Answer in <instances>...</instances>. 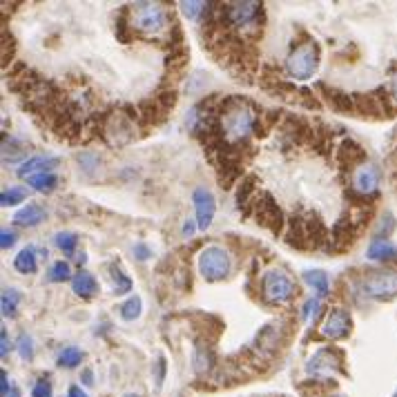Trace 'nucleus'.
<instances>
[{"label":"nucleus","mask_w":397,"mask_h":397,"mask_svg":"<svg viewBox=\"0 0 397 397\" xmlns=\"http://www.w3.org/2000/svg\"><path fill=\"white\" fill-rule=\"evenodd\" d=\"M252 125H255V112H252L246 103L241 101L228 103L221 116V128L225 139L230 143H239L243 139H248V134L252 132Z\"/></svg>","instance_id":"nucleus-1"},{"label":"nucleus","mask_w":397,"mask_h":397,"mask_svg":"<svg viewBox=\"0 0 397 397\" xmlns=\"http://www.w3.org/2000/svg\"><path fill=\"white\" fill-rule=\"evenodd\" d=\"M232 270V257L225 248L207 246L198 252V273L207 282H221L230 275Z\"/></svg>","instance_id":"nucleus-2"},{"label":"nucleus","mask_w":397,"mask_h":397,"mask_svg":"<svg viewBox=\"0 0 397 397\" xmlns=\"http://www.w3.org/2000/svg\"><path fill=\"white\" fill-rule=\"evenodd\" d=\"M359 288L371 299H395L397 297V273L395 270H373L362 277Z\"/></svg>","instance_id":"nucleus-3"},{"label":"nucleus","mask_w":397,"mask_h":397,"mask_svg":"<svg viewBox=\"0 0 397 397\" xmlns=\"http://www.w3.org/2000/svg\"><path fill=\"white\" fill-rule=\"evenodd\" d=\"M317 65H319V54L313 43H306L302 47H297L286 60L288 74L297 80H308L315 71H317Z\"/></svg>","instance_id":"nucleus-4"},{"label":"nucleus","mask_w":397,"mask_h":397,"mask_svg":"<svg viewBox=\"0 0 397 397\" xmlns=\"http://www.w3.org/2000/svg\"><path fill=\"white\" fill-rule=\"evenodd\" d=\"M264 297L270 304H286L295 297V282L282 268H273L264 275Z\"/></svg>","instance_id":"nucleus-5"},{"label":"nucleus","mask_w":397,"mask_h":397,"mask_svg":"<svg viewBox=\"0 0 397 397\" xmlns=\"http://www.w3.org/2000/svg\"><path fill=\"white\" fill-rule=\"evenodd\" d=\"M341 366L344 364H341V355L337 353V350L321 348L308 359V364H306V373L313 375V377H319V380H326V377H332V375L344 371Z\"/></svg>","instance_id":"nucleus-6"},{"label":"nucleus","mask_w":397,"mask_h":397,"mask_svg":"<svg viewBox=\"0 0 397 397\" xmlns=\"http://www.w3.org/2000/svg\"><path fill=\"white\" fill-rule=\"evenodd\" d=\"M132 25L137 27L139 32L146 34H159L166 27V14L159 5H137L132 16Z\"/></svg>","instance_id":"nucleus-7"},{"label":"nucleus","mask_w":397,"mask_h":397,"mask_svg":"<svg viewBox=\"0 0 397 397\" xmlns=\"http://www.w3.org/2000/svg\"><path fill=\"white\" fill-rule=\"evenodd\" d=\"M192 196H194L196 228H198V230H207V228H210L212 219H214V212H216L214 194L207 190V188H196Z\"/></svg>","instance_id":"nucleus-8"},{"label":"nucleus","mask_w":397,"mask_h":397,"mask_svg":"<svg viewBox=\"0 0 397 397\" xmlns=\"http://www.w3.org/2000/svg\"><path fill=\"white\" fill-rule=\"evenodd\" d=\"M348 332H350V315L341 308L330 310V315L321 326V335L326 339H341L346 337Z\"/></svg>","instance_id":"nucleus-9"},{"label":"nucleus","mask_w":397,"mask_h":397,"mask_svg":"<svg viewBox=\"0 0 397 397\" xmlns=\"http://www.w3.org/2000/svg\"><path fill=\"white\" fill-rule=\"evenodd\" d=\"M353 185H355V190L362 194L377 192V188H380V170H377V166H373V163L359 166L353 174Z\"/></svg>","instance_id":"nucleus-10"},{"label":"nucleus","mask_w":397,"mask_h":397,"mask_svg":"<svg viewBox=\"0 0 397 397\" xmlns=\"http://www.w3.org/2000/svg\"><path fill=\"white\" fill-rule=\"evenodd\" d=\"M261 14L259 3H232L228 9V23L232 27H248Z\"/></svg>","instance_id":"nucleus-11"},{"label":"nucleus","mask_w":397,"mask_h":397,"mask_svg":"<svg viewBox=\"0 0 397 397\" xmlns=\"http://www.w3.org/2000/svg\"><path fill=\"white\" fill-rule=\"evenodd\" d=\"M58 161L54 159V157H32V159H27L25 163L18 168V177L21 179H32L36 174H45V172H52L54 168H56Z\"/></svg>","instance_id":"nucleus-12"},{"label":"nucleus","mask_w":397,"mask_h":397,"mask_svg":"<svg viewBox=\"0 0 397 397\" xmlns=\"http://www.w3.org/2000/svg\"><path fill=\"white\" fill-rule=\"evenodd\" d=\"M366 257L373 261H391L397 257V246L386 239H375L371 241V246L366 248Z\"/></svg>","instance_id":"nucleus-13"},{"label":"nucleus","mask_w":397,"mask_h":397,"mask_svg":"<svg viewBox=\"0 0 397 397\" xmlns=\"http://www.w3.org/2000/svg\"><path fill=\"white\" fill-rule=\"evenodd\" d=\"M71 291L78 297H83V299H89V297H94L98 293V282L83 270V273H78L76 277H71Z\"/></svg>","instance_id":"nucleus-14"},{"label":"nucleus","mask_w":397,"mask_h":397,"mask_svg":"<svg viewBox=\"0 0 397 397\" xmlns=\"http://www.w3.org/2000/svg\"><path fill=\"white\" fill-rule=\"evenodd\" d=\"M304 282L308 284L315 295H317V299H324V297H328L330 293V284H328V277L324 270H306L304 273Z\"/></svg>","instance_id":"nucleus-15"},{"label":"nucleus","mask_w":397,"mask_h":397,"mask_svg":"<svg viewBox=\"0 0 397 397\" xmlns=\"http://www.w3.org/2000/svg\"><path fill=\"white\" fill-rule=\"evenodd\" d=\"M45 219V210L38 205V203H30V205H25L21 207L16 214H14V221L16 223H21V225H38L41 221Z\"/></svg>","instance_id":"nucleus-16"},{"label":"nucleus","mask_w":397,"mask_h":397,"mask_svg":"<svg viewBox=\"0 0 397 397\" xmlns=\"http://www.w3.org/2000/svg\"><path fill=\"white\" fill-rule=\"evenodd\" d=\"M14 268L23 275H34L38 270V259H36L34 248H23L14 259Z\"/></svg>","instance_id":"nucleus-17"},{"label":"nucleus","mask_w":397,"mask_h":397,"mask_svg":"<svg viewBox=\"0 0 397 397\" xmlns=\"http://www.w3.org/2000/svg\"><path fill=\"white\" fill-rule=\"evenodd\" d=\"M18 302H21V293L16 288H5L3 297H0V308H3L5 317H16Z\"/></svg>","instance_id":"nucleus-18"},{"label":"nucleus","mask_w":397,"mask_h":397,"mask_svg":"<svg viewBox=\"0 0 397 397\" xmlns=\"http://www.w3.org/2000/svg\"><path fill=\"white\" fill-rule=\"evenodd\" d=\"M27 183L38 192H52L54 188L58 185V177L54 172H45V174H36L32 179H27Z\"/></svg>","instance_id":"nucleus-19"},{"label":"nucleus","mask_w":397,"mask_h":397,"mask_svg":"<svg viewBox=\"0 0 397 397\" xmlns=\"http://www.w3.org/2000/svg\"><path fill=\"white\" fill-rule=\"evenodd\" d=\"M112 270V279H114V295H125V293H130L132 291V282H130V277H125L123 270L112 264L110 266Z\"/></svg>","instance_id":"nucleus-20"},{"label":"nucleus","mask_w":397,"mask_h":397,"mask_svg":"<svg viewBox=\"0 0 397 397\" xmlns=\"http://www.w3.org/2000/svg\"><path fill=\"white\" fill-rule=\"evenodd\" d=\"M141 308H143V302H141V297H130L128 302H125L121 306V317L125 321H134V319H139V315H141Z\"/></svg>","instance_id":"nucleus-21"},{"label":"nucleus","mask_w":397,"mask_h":397,"mask_svg":"<svg viewBox=\"0 0 397 397\" xmlns=\"http://www.w3.org/2000/svg\"><path fill=\"white\" fill-rule=\"evenodd\" d=\"M80 359H83V350L76 346H69V348H63V353L58 355V364L65 368H74L80 364Z\"/></svg>","instance_id":"nucleus-22"},{"label":"nucleus","mask_w":397,"mask_h":397,"mask_svg":"<svg viewBox=\"0 0 397 397\" xmlns=\"http://www.w3.org/2000/svg\"><path fill=\"white\" fill-rule=\"evenodd\" d=\"M25 196H27V192L23 188H7V190H3V194H0V203L5 207H12V205L23 203Z\"/></svg>","instance_id":"nucleus-23"},{"label":"nucleus","mask_w":397,"mask_h":397,"mask_svg":"<svg viewBox=\"0 0 397 397\" xmlns=\"http://www.w3.org/2000/svg\"><path fill=\"white\" fill-rule=\"evenodd\" d=\"M54 241H56V246L65 252V255H71V252L76 250V243H78V237L74 232H58L56 237H54Z\"/></svg>","instance_id":"nucleus-24"},{"label":"nucleus","mask_w":397,"mask_h":397,"mask_svg":"<svg viewBox=\"0 0 397 397\" xmlns=\"http://www.w3.org/2000/svg\"><path fill=\"white\" fill-rule=\"evenodd\" d=\"M69 277H71V270H69L67 261H56V264H54L52 270H49L52 282H67Z\"/></svg>","instance_id":"nucleus-25"},{"label":"nucleus","mask_w":397,"mask_h":397,"mask_svg":"<svg viewBox=\"0 0 397 397\" xmlns=\"http://www.w3.org/2000/svg\"><path fill=\"white\" fill-rule=\"evenodd\" d=\"M18 355H21L23 359L34 357V341H32L30 335H27V332H23V335L18 337Z\"/></svg>","instance_id":"nucleus-26"},{"label":"nucleus","mask_w":397,"mask_h":397,"mask_svg":"<svg viewBox=\"0 0 397 397\" xmlns=\"http://www.w3.org/2000/svg\"><path fill=\"white\" fill-rule=\"evenodd\" d=\"M319 308H321L319 299H308V302L304 304V308H302V319L308 321L310 317H315V315L319 313Z\"/></svg>","instance_id":"nucleus-27"},{"label":"nucleus","mask_w":397,"mask_h":397,"mask_svg":"<svg viewBox=\"0 0 397 397\" xmlns=\"http://www.w3.org/2000/svg\"><path fill=\"white\" fill-rule=\"evenodd\" d=\"M32 397H52V384L47 380H38L34 384Z\"/></svg>","instance_id":"nucleus-28"},{"label":"nucleus","mask_w":397,"mask_h":397,"mask_svg":"<svg viewBox=\"0 0 397 397\" xmlns=\"http://www.w3.org/2000/svg\"><path fill=\"white\" fill-rule=\"evenodd\" d=\"M181 7H183V14H185L188 18H196L198 12H201V9L207 7V5H205V3H181Z\"/></svg>","instance_id":"nucleus-29"},{"label":"nucleus","mask_w":397,"mask_h":397,"mask_svg":"<svg viewBox=\"0 0 397 397\" xmlns=\"http://www.w3.org/2000/svg\"><path fill=\"white\" fill-rule=\"evenodd\" d=\"M14 243H16V232H12V230H3V232H0V248H12L14 246Z\"/></svg>","instance_id":"nucleus-30"},{"label":"nucleus","mask_w":397,"mask_h":397,"mask_svg":"<svg viewBox=\"0 0 397 397\" xmlns=\"http://www.w3.org/2000/svg\"><path fill=\"white\" fill-rule=\"evenodd\" d=\"M134 255H137V259L139 261H146V259H150V248L146 246V243H137V246H134Z\"/></svg>","instance_id":"nucleus-31"},{"label":"nucleus","mask_w":397,"mask_h":397,"mask_svg":"<svg viewBox=\"0 0 397 397\" xmlns=\"http://www.w3.org/2000/svg\"><path fill=\"white\" fill-rule=\"evenodd\" d=\"M9 353V335L5 328H0V357H7Z\"/></svg>","instance_id":"nucleus-32"},{"label":"nucleus","mask_w":397,"mask_h":397,"mask_svg":"<svg viewBox=\"0 0 397 397\" xmlns=\"http://www.w3.org/2000/svg\"><path fill=\"white\" fill-rule=\"evenodd\" d=\"M9 389H12V386H9V380H7V373L3 371V373H0V395H7L9 393Z\"/></svg>","instance_id":"nucleus-33"},{"label":"nucleus","mask_w":397,"mask_h":397,"mask_svg":"<svg viewBox=\"0 0 397 397\" xmlns=\"http://www.w3.org/2000/svg\"><path fill=\"white\" fill-rule=\"evenodd\" d=\"M159 377H157V386L163 384V375H166V357H159Z\"/></svg>","instance_id":"nucleus-34"},{"label":"nucleus","mask_w":397,"mask_h":397,"mask_svg":"<svg viewBox=\"0 0 397 397\" xmlns=\"http://www.w3.org/2000/svg\"><path fill=\"white\" fill-rule=\"evenodd\" d=\"M67 397H87V393L80 389V386H71L69 389V393H67Z\"/></svg>","instance_id":"nucleus-35"},{"label":"nucleus","mask_w":397,"mask_h":397,"mask_svg":"<svg viewBox=\"0 0 397 397\" xmlns=\"http://www.w3.org/2000/svg\"><path fill=\"white\" fill-rule=\"evenodd\" d=\"M194 228H196L194 221H188V223L183 225V234H185V237H188V234H192V232H194Z\"/></svg>","instance_id":"nucleus-36"},{"label":"nucleus","mask_w":397,"mask_h":397,"mask_svg":"<svg viewBox=\"0 0 397 397\" xmlns=\"http://www.w3.org/2000/svg\"><path fill=\"white\" fill-rule=\"evenodd\" d=\"M391 96H393V101L397 103V76L391 80Z\"/></svg>","instance_id":"nucleus-37"},{"label":"nucleus","mask_w":397,"mask_h":397,"mask_svg":"<svg viewBox=\"0 0 397 397\" xmlns=\"http://www.w3.org/2000/svg\"><path fill=\"white\" fill-rule=\"evenodd\" d=\"M5 397H21V391H18L16 386H12V389H9V393H7Z\"/></svg>","instance_id":"nucleus-38"},{"label":"nucleus","mask_w":397,"mask_h":397,"mask_svg":"<svg viewBox=\"0 0 397 397\" xmlns=\"http://www.w3.org/2000/svg\"><path fill=\"white\" fill-rule=\"evenodd\" d=\"M393 397H397V391H395V393H393Z\"/></svg>","instance_id":"nucleus-39"}]
</instances>
